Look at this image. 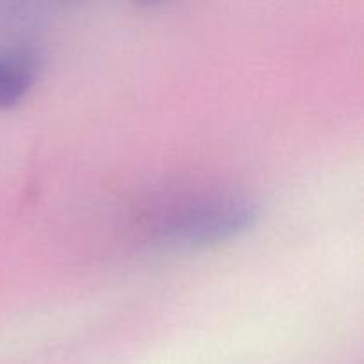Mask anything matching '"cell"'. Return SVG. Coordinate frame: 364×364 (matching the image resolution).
Here are the masks:
<instances>
[{
	"label": "cell",
	"mask_w": 364,
	"mask_h": 364,
	"mask_svg": "<svg viewBox=\"0 0 364 364\" xmlns=\"http://www.w3.org/2000/svg\"><path fill=\"white\" fill-rule=\"evenodd\" d=\"M39 73L36 52L11 50L0 55V109H11L27 96Z\"/></svg>",
	"instance_id": "7a4b0ae2"
},
{
	"label": "cell",
	"mask_w": 364,
	"mask_h": 364,
	"mask_svg": "<svg viewBox=\"0 0 364 364\" xmlns=\"http://www.w3.org/2000/svg\"><path fill=\"white\" fill-rule=\"evenodd\" d=\"M255 217L256 205L249 199H213L176 217L167 230V238L180 245H206L247 230Z\"/></svg>",
	"instance_id": "6da1fadb"
}]
</instances>
